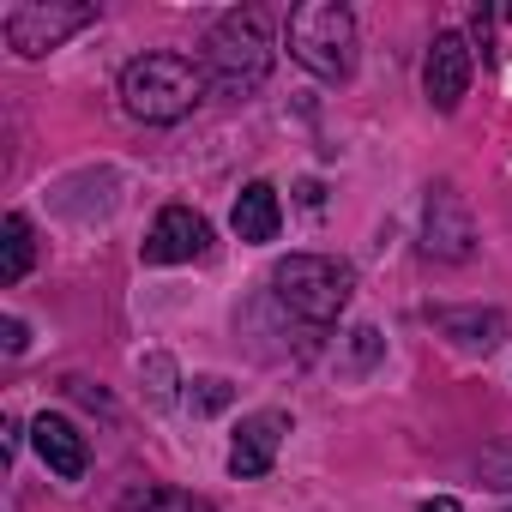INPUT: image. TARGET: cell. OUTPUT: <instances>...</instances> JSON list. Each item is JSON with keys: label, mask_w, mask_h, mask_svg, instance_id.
<instances>
[{"label": "cell", "mask_w": 512, "mask_h": 512, "mask_svg": "<svg viewBox=\"0 0 512 512\" xmlns=\"http://www.w3.org/2000/svg\"><path fill=\"white\" fill-rule=\"evenodd\" d=\"M290 55L314 73V79H350L356 73V13L344 0H302L284 25Z\"/></svg>", "instance_id": "cell-3"}, {"label": "cell", "mask_w": 512, "mask_h": 512, "mask_svg": "<svg viewBox=\"0 0 512 512\" xmlns=\"http://www.w3.org/2000/svg\"><path fill=\"white\" fill-rule=\"evenodd\" d=\"M229 223H235L241 241H272L278 223H284V211H278V187H272V181H247L241 199H235V211H229Z\"/></svg>", "instance_id": "cell-12"}, {"label": "cell", "mask_w": 512, "mask_h": 512, "mask_svg": "<svg viewBox=\"0 0 512 512\" xmlns=\"http://www.w3.org/2000/svg\"><path fill=\"white\" fill-rule=\"evenodd\" d=\"M199 97H205V67H193L187 55H139L121 73V109L145 127H169L193 115Z\"/></svg>", "instance_id": "cell-1"}, {"label": "cell", "mask_w": 512, "mask_h": 512, "mask_svg": "<svg viewBox=\"0 0 512 512\" xmlns=\"http://www.w3.org/2000/svg\"><path fill=\"white\" fill-rule=\"evenodd\" d=\"M422 235H428L422 247H428V253H440V260H470L476 229H470V211H464V199H458L452 187H434V193H428Z\"/></svg>", "instance_id": "cell-9"}, {"label": "cell", "mask_w": 512, "mask_h": 512, "mask_svg": "<svg viewBox=\"0 0 512 512\" xmlns=\"http://www.w3.org/2000/svg\"><path fill=\"white\" fill-rule=\"evenodd\" d=\"M121 506L127 512H211V500H193V494H175V488H133Z\"/></svg>", "instance_id": "cell-14"}, {"label": "cell", "mask_w": 512, "mask_h": 512, "mask_svg": "<svg viewBox=\"0 0 512 512\" xmlns=\"http://www.w3.org/2000/svg\"><path fill=\"white\" fill-rule=\"evenodd\" d=\"M272 290L296 320L332 326L356 296V272L344 260H332V253H290V260H278V272H272Z\"/></svg>", "instance_id": "cell-4"}, {"label": "cell", "mask_w": 512, "mask_h": 512, "mask_svg": "<svg viewBox=\"0 0 512 512\" xmlns=\"http://www.w3.org/2000/svg\"><path fill=\"white\" fill-rule=\"evenodd\" d=\"M31 440H37V458H43L61 482H79V476H85L91 452H85V434H79L67 416H37V422H31Z\"/></svg>", "instance_id": "cell-10"}, {"label": "cell", "mask_w": 512, "mask_h": 512, "mask_svg": "<svg viewBox=\"0 0 512 512\" xmlns=\"http://www.w3.org/2000/svg\"><path fill=\"white\" fill-rule=\"evenodd\" d=\"M434 326H440L458 350H482V356L506 338L500 308H434Z\"/></svg>", "instance_id": "cell-11"}, {"label": "cell", "mask_w": 512, "mask_h": 512, "mask_svg": "<svg viewBox=\"0 0 512 512\" xmlns=\"http://www.w3.org/2000/svg\"><path fill=\"white\" fill-rule=\"evenodd\" d=\"M25 272H31V223L13 211L0 223V284H19Z\"/></svg>", "instance_id": "cell-13"}, {"label": "cell", "mask_w": 512, "mask_h": 512, "mask_svg": "<svg viewBox=\"0 0 512 512\" xmlns=\"http://www.w3.org/2000/svg\"><path fill=\"white\" fill-rule=\"evenodd\" d=\"M284 434H290V416H284V410H260V416H247V422H241V434H235V446H229V476H241V482L266 476V470H272V458H278V446H284Z\"/></svg>", "instance_id": "cell-8"}, {"label": "cell", "mask_w": 512, "mask_h": 512, "mask_svg": "<svg viewBox=\"0 0 512 512\" xmlns=\"http://www.w3.org/2000/svg\"><path fill=\"white\" fill-rule=\"evenodd\" d=\"M422 512H464V506H458V500H452V494H434V500H428V506H422Z\"/></svg>", "instance_id": "cell-18"}, {"label": "cell", "mask_w": 512, "mask_h": 512, "mask_svg": "<svg viewBox=\"0 0 512 512\" xmlns=\"http://www.w3.org/2000/svg\"><path fill=\"white\" fill-rule=\"evenodd\" d=\"M97 19V7H73V0H25V7H13L7 19H0V31H7V43L19 49V55H49V49H61L73 31H85Z\"/></svg>", "instance_id": "cell-5"}, {"label": "cell", "mask_w": 512, "mask_h": 512, "mask_svg": "<svg viewBox=\"0 0 512 512\" xmlns=\"http://www.w3.org/2000/svg\"><path fill=\"white\" fill-rule=\"evenodd\" d=\"M205 85L223 91V97H247L260 91L266 73H272V37H266V19L260 13H223L205 37Z\"/></svg>", "instance_id": "cell-2"}, {"label": "cell", "mask_w": 512, "mask_h": 512, "mask_svg": "<svg viewBox=\"0 0 512 512\" xmlns=\"http://www.w3.org/2000/svg\"><path fill=\"white\" fill-rule=\"evenodd\" d=\"M380 350H386V344H380V332H374V326H356V332H350V356H344V374H368V368L380 362Z\"/></svg>", "instance_id": "cell-15"}, {"label": "cell", "mask_w": 512, "mask_h": 512, "mask_svg": "<svg viewBox=\"0 0 512 512\" xmlns=\"http://www.w3.org/2000/svg\"><path fill=\"white\" fill-rule=\"evenodd\" d=\"M422 91H428V103H434L440 115H452V109L464 103V91H470V43H464L458 31H440V37L428 43Z\"/></svg>", "instance_id": "cell-7"}, {"label": "cell", "mask_w": 512, "mask_h": 512, "mask_svg": "<svg viewBox=\"0 0 512 512\" xmlns=\"http://www.w3.org/2000/svg\"><path fill=\"white\" fill-rule=\"evenodd\" d=\"M0 332H7V350H13V356H19V350L31 344V338H25V320H7V326H0Z\"/></svg>", "instance_id": "cell-17"}, {"label": "cell", "mask_w": 512, "mask_h": 512, "mask_svg": "<svg viewBox=\"0 0 512 512\" xmlns=\"http://www.w3.org/2000/svg\"><path fill=\"white\" fill-rule=\"evenodd\" d=\"M235 392H229V380H217V374H205V380H193V392H187V404L199 410V416H217L223 404H229Z\"/></svg>", "instance_id": "cell-16"}, {"label": "cell", "mask_w": 512, "mask_h": 512, "mask_svg": "<svg viewBox=\"0 0 512 512\" xmlns=\"http://www.w3.org/2000/svg\"><path fill=\"white\" fill-rule=\"evenodd\" d=\"M211 247V223L187 205H163L151 235H145V266H187Z\"/></svg>", "instance_id": "cell-6"}]
</instances>
